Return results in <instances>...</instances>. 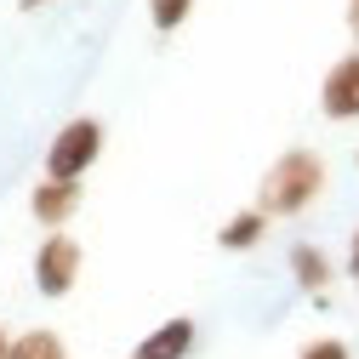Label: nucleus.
<instances>
[{
    "mask_svg": "<svg viewBox=\"0 0 359 359\" xmlns=\"http://www.w3.org/2000/svg\"><path fill=\"white\" fill-rule=\"evenodd\" d=\"M297 359H348V342H342V337H313Z\"/></svg>",
    "mask_w": 359,
    "mask_h": 359,
    "instance_id": "obj_11",
    "label": "nucleus"
},
{
    "mask_svg": "<svg viewBox=\"0 0 359 359\" xmlns=\"http://www.w3.org/2000/svg\"><path fill=\"white\" fill-rule=\"evenodd\" d=\"M40 6H52V0H18V12H40Z\"/></svg>",
    "mask_w": 359,
    "mask_h": 359,
    "instance_id": "obj_14",
    "label": "nucleus"
},
{
    "mask_svg": "<svg viewBox=\"0 0 359 359\" xmlns=\"http://www.w3.org/2000/svg\"><path fill=\"white\" fill-rule=\"evenodd\" d=\"M325 194V160L313 149H285L257 183V211L262 217H302Z\"/></svg>",
    "mask_w": 359,
    "mask_h": 359,
    "instance_id": "obj_1",
    "label": "nucleus"
},
{
    "mask_svg": "<svg viewBox=\"0 0 359 359\" xmlns=\"http://www.w3.org/2000/svg\"><path fill=\"white\" fill-rule=\"evenodd\" d=\"M348 29H353V40H359V0H348Z\"/></svg>",
    "mask_w": 359,
    "mask_h": 359,
    "instance_id": "obj_13",
    "label": "nucleus"
},
{
    "mask_svg": "<svg viewBox=\"0 0 359 359\" xmlns=\"http://www.w3.org/2000/svg\"><path fill=\"white\" fill-rule=\"evenodd\" d=\"M74 280H80V240L52 229L46 240H40V251H34V291L57 302V297L74 291Z\"/></svg>",
    "mask_w": 359,
    "mask_h": 359,
    "instance_id": "obj_3",
    "label": "nucleus"
},
{
    "mask_svg": "<svg viewBox=\"0 0 359 359\" xmlns=\"http://www.w3.org/2000/svg\"><path fill=\"white\" fill-rule=\"evenodd\" d=\"M29 211L40 229H63V222L80 211V183H69V177H40V183L29 189Z\"/></svg>",
    "mask_w": 359,
    "mask_h": 359,
    "instance_id": "obj_5",
    "label": "nucleus"
},
{
    "mask_svg": "<svg viewBox=\"0 0 359 359\" xmlns=\"http://www.w3.org/2000/svg\"><path fill=\"white\" fill-rule=\"evenodd\" d=\"M6 359H69V342L57 331H23L6 342Z\"/></svg>",
    "mask_w": 359,
    "mask_h": 359,
    "instance_id": "obj_9",
    "label": "nucleus"
},
{
    "mask_svg": "<svg viewBox=\"0 0 359 359\" xmlns=\"http://www.w3.org/2000/svg\"><path fill=\"white\" fill-rule=\"evenodd\" d=\"M353 160H359V154H353Z\"/></svg>",
    "mask_w": 359,
    "mask_h": 359,
    "instance_id": "obj_16",
    "label": "nucleus"
},
{
    "mask_svg": "<svg viewBox=\"0 0 359 359\" xmlns=\"http://www.w3.org/2000/svg\"><path fill=\"white\" fill-rule=\"evenodd\" d=\"M320 109H325V120H359V52H348V57H337L331 63V74L320 80Z\"/></svg>",
    "mask_w": 359,
    "mask_h": 359,
    "instance_id": "obj_4",
    "label": "nucleus"
},
{
    "mask_svg": "<svg viewBox=\"0 0 359 359\" xmlns=\"http://www.w3.org/2000/svg\"><path fill=\"white\" fill-rule=\"evenodd\" d=\"M348 274L359 280V229H353V245H348Z\"/></svg>",
    "mask_w": 359,
    "mask_h": 359,
    "instance_id": "obj_12",
    "label": "nucleus"
},
{
    "mask_svg": "<svg viewBox=\"0 0 359 359\" xmlns=\"http://www.w3.org/2000/svg\"><path fill=\"white\" fill-rule=\"evenodd\" d=\"M149 6V23H154V34H177L189 18H194V0H143Z\"/></svg>",
    "mask_w": 359,
    "mask_h": 359,
    "instance_id": "obj_10",
    "label": "nucleus"
},
{
    "mask_svg": "<svg viewBox=\"0 0 359 359\" xmlns=\"http://www.w3.org/2000/svg\"><path fill=\"white\" fill-rule=\"evenodd\" d=\"M194 342H200L194 320H189V313H177V320H160V325L137 342V353H131V359H189Z\"/></svg>",
    "mask_w": 359,
    "mask_h": 359,
    "instance_id": "obj_6",
    "label": "nucleus"
},
{
    "mask_svg": "<svg viewBox=\"0 0 359 359\" xmlns=\"http://www.w3.org/2000/svg\"><path fill=\"white\" fill-rule=\"evenodd\" d=\"M262 234H268V217H262L257 205H245V211H234V217L217 229V245H222V251H251Z\"/></svg>",
    "mask_w": 359,
    "mask_h": 359,
    "instance_id": "obj_8",
    "label": "nucleus"
},
{
    "mask_svg": "<svg viewBox=\"0 0 359 359\" xmlns=\"http://www.w3.org/2000/svg\"><path fill=\"white\" fill-rule=\"evenodd\" d=\"M97 160H103V120H92V114L69 120L57 137L46 143V177H69V183H80Z\"/></svg>",
    "mask_w": 359,
    "mask_h": 359,
    "instance_id": "obj_2",
    "label": "nucleus"
},
{
    "mask_svg": "<svg viewBox=\"0 0 359 359\" xmlns=\"http://www.w3.org/2000/svg\"><path fill=\"white\" fill-rule=\"evenodd\" d=\"M291 280H297V291H308V297H325V285H331V257L320 251V245H291Z\"/></svg>",
    "mask_w": 359,
    "mask_h": 359,
    "instance_id": "obj_7",
    "label": "nucleus"
},
{
    "mask_svg": "<svg viewBox=\"0 0 359 359\" xmlns=\"http://www.w3.org/2000/svg\"><path fill=\"white\" fill-rule=\"evenodd\" d=\"M6 342H12V337H6V325H0V359H6Z\"/></svg>",
    "mask_w": 359,
    "mask_h": 359,
    "instance_id": "obj_15",
    "label": "nucleus"
}]
</instances>
